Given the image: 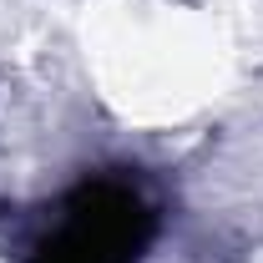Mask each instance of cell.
<instances>
[{"mask_svg":"<svg viewBox=\"0 0 263 263\" xmlns=\"http://www.w3.org/2000/svg\"><path fill=\"white\" fill-rule=\"evenodd\" d=\"M152 228V208L127 182H86L66 202L61 233L35 243L31 263H137Z\"/></svg>","mask_w":263,"mask_h":263,"instance_id":"cell-1","label":"cell"}]
</instances>
